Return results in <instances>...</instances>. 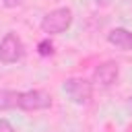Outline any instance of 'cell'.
I'll return each mask as SVG.
<instances>
[{"label":"cell","instance_id":"cell-1","mask_svg":"<svg viewBox=\"0 0 132 132\" xmlns=\"http://www.w3.org/2000/svg\"><path fill=\"white\" fill-rule=\"evenodd\" d=\"M72 10L68 6H60V8H54L50 10L43 19H41V31L47 33V35H60L64 31L70 29L72 25Z\"/></svg>","mask_w":132,"mask_h":132},{"label":"cell","instance_id":"cell-2","mask_svg":"<svg viewBox=\"0 0 132 132\" xmlns=\"http://www.w3.org/2000/svg\"><path fill=\"white\" fill-rule=\"evenodd\" d=\"M62 91L66 93V97H68L72 103L85 105V103H89L91 97H93V82L87 80V78H82V76H70V78L64 80Z\"/></svg>","mask_w":132,"mask_h":132},{"label":"cell","instance_id":"cell-3","mask_svg":"<svg viewBox=\"0 0 132 132\" xmlns=\"http://www.w3.org/2000/svg\"><path fill=\"white\" fill-rule=\"evenodd\" d=\"M16 107L23 111H43L52 107V95L41 91V89H31L23 91L16 97Z\"/></svg>","mask_w":132,"mask_h":132},{"label":"cell","instance_id":"cell-4","mask_svg":"<svg viewBox=\"0 0 132 132\" xmlns=\"http://www.w3.org/2000/svg\"><path fill=\"white\" fill-rule=\"evenodd\" d=\"M23 56H25L23 39H21L16 33L8 31V33L2 37V41H0V62H2V64H14V62H19Z\"/></svg>","mask_w":132,"mask_h":132},{"label":"cell","instance_id":"cell-5","mask_svg":"<svg viewBox=\"0 0 132 132\" xmlns=\"http://www.w3.org/2000/svg\"><path fill=\"white\" fill-rule=\"evenodd\" d=\"M120 76V64L113 62V60H107V62H101L95 70H93V82L101 89H109L116 85Z\"/></svg>","mask_w":132,"mask_h":132},{"label":"cell","instance_id":"cell-6","mask_svg":"<svg viewBox=\"0 0 132 132\" xmlns=\"http://www.w3.org/2000/svg\"><path fill=\"white\" fill-rule=\"evenodd\" d=\"M107 41H109L113 47L122 50V52H132V31H128V29H124V27L111 29V31L107 33Z\"/></svg>","mask_w":132,"mask_h":132},{"label":"cell","instance_id":"cell-7","mask_svg":"<svg viewBox=\"0 0 132 132\" xmlns=\"http://www.w3.org/2000/svg\"><path fill=\"white\" fill-rule=\"evenodd\" d=\"M16 97H19L16 91H2V93H0V107H2V109H6V107H16Z\"/></svg>","mask_w":132,"mask_h":132},{"label":"cell","instance_id":"cell-8","mask_svg":"<svg viewBox=\"0 0 132 132\" xmlns=\"http://www.w3.org/2000/svg\"><path fill=\"white\" fill-rule=\"evenodd\" d=\"M37 54L43 56V58H45V56H52V54H54V43H52L50 39H41V41L37 43Z\"/></svg>","mask_w":132,"mask_h":132},{"label":"cell","instance_id":"cell-9","mask_svg":"<svg viewBox=\"0 0 132 132\" xmlns=\"http://www.w3.org/2000/svg\"><path fill=\"white\" fill-rule=\"evenodd\" d=\"M0 132H14V128L8 120H0Z\"/></svg>","mask_w":132,"mask_h":132},{"label":"cell","instance_id":"cell-10","mask_svg":"<svg viewBox=\"0 0 132 132\" xmlns=\"http://www.w3.org/2000/svg\"><path fill=\"white\" fill-rule=\"evenodd\" d=\"M2 2H4L6 8H16V6H21L25 0H2Z\"/></svg>","mask_w":132,"mask_h":132}]
</instances>
